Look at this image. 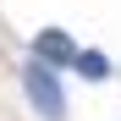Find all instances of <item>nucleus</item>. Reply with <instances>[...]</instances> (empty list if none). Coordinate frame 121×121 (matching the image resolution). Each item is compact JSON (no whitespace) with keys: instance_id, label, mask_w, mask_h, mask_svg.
Masks as SVG:
<instances>
[{"instance_id":"obj_1","label":"nucleus","mask_w":121,"mask_h":121,"mask_svg":"<svg viewBox=\"0 0 121 121\" xmlns=\"http://www.w3.org/2000/svg\"><path fill=\"white\" fill-rule=\"evenodd\" d=\"M22 83H28V94H33V110L44 116V121H60L66 116V99H60V83L44 72V60H28L22 66Z\"/></svg>"},{"instance_id":"obj_2","label":"nucleus","mask_w":121,"mask_h":121,"mask_svg":"<svg viewBox=\"0 0 121 121\" xmlns=\"http://www.w3.org/2000/svg\"><path fill=\"white\" fill-rule=\"evenodd\" d=\"M33 55L44 60V66H72V55H77V39L72 33H60V28H44L33 39Z\"/></svg>"},{"instance_id":"obj_3","label":"nucleus","mask_w":121,"mask_h":121,"mask_svg":"<svg viewBox=\"0 0 121 121\" xmlns=\"http://www.w3.org/2000/svg\"><path fill=\"white\" fill-rule=\"evenodd\" d=\"M72 66L83 72L88 83H105V77H110V60L99 55V50H77V55H72Z\"/></svg>"}]
</instances>
